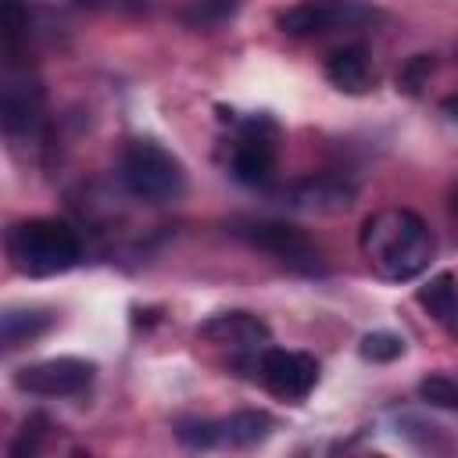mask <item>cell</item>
Masks as SVG:
<instances>
[{
	"instance_id": "1",
	"label": "cell",
	"mask_w": 458,
	"mask_h": 458,
	"mask_svg": "<svg viewBox=\"0 0 458 458\" xmlns=\"http://www.w3.org/2000/svg\"><path fill=\"white\" fill-rule=\"evenodd\" d=\"M361 250L383 279L404 283L429 268L433 261V233L429 225L408 208H386L365 218L361 225Z\"/></svg>"
},
{
	"instance_id": "2",
	"label": "cell",
	"mask_w": 458,
	"mask_h": 458,
	"mask_svg": "<svg viewBox=\"0 0 458 458\" xmlns=\"http://www.w3.org/2000/svg\"><path fill=\"white\" fill-rule=\"evenodd\" d=\"M7 258L21 276L47 279V276H61V272L75 268L82 258V243L68 222L25 218V222L11 225V233H7Z\"/></svg>"
},
{
	"instance_id": "3",
	"label": "cell",
	"mask_w": 458,
	"mask_h": 458,
	"mask_svg": "<svg viewBox=\"0 0 458 458\" xmlns=\"http://www.w3.org/2000/svg\"><path fill=\"white\" fill-rule=\"evenodd\" d=\"M118 175H122V186L136 200H147V204L175 200L186 190L182 165L161 143H154V140H132L125 147V154H122Z\"/></svg>"
},
{
	"instance_id": "4",
	"label": "cell",
	"mask_w": 458,
	"mask_h": 458,
	"mask_svg": "<svg viewBox=\"0 0 458 458\" xmlns=\"http://www.w3.org/2000/svg\"><path fill=\"white\" fill-rule=\"evenodd\" d=\"M233 236L247 240L250 247L279 258L283 265L297 268V272H322V261H318V247L290 222H276V218H236L229 225Z\"/></svg>"
},
{
	"instance_id": "5",
	"label": "cell",
	"mask_w": 458,
	"mask_h": 458,
	"mask_svg": "<svg viewBox=\"0 0 458 458\" xmlns=\"http://www.w3.org/2000/svg\"><path fill=\"white\" fill-rule=\"evenodd\" d=\"M254 376L283 401H301L311 394L318 383V361L304 351H279V347H261L254 361Z\"/></svg>"
},
{
	"instance_id": "6",
	"label": "cell",
	"mask_w": 458,
	"mask_h": 458,
	"mask_svg": "<svg viewBox=\"0 0 458 458\" xmlns=\"http://www.w3.org/2000/svg\"><path fill=\"white\" fill-rule=\"evenodd\" d=\"M369 18L372 11L358 0H301L279 14V29L286 36H322L336 29H354Z\"/></svg>"
},
{
	"instance_id": "7",
	"label": "cell",
	"mask_w": 458,
	"mask_h": 458,
	"mask_svg": "<svg viewBox=\"0 0 458 458\" xmlns=\"http://www.w3.org/2000/svg\"><path fill=\"white\" fill-rule=\"evenodd\" d=\"M97 365L86 361V358H47V361H36V365H25L14 372V386L18 390H29L36 397H72L79 390L89 386Z\"/></svg>"
},
{
	"instance_id": "8",
	"label": "cell",
	"mask_w": 458,
	"mask_h": 458,
	"mask_svg": "<svg viewBox=\"0 0 458 458\" xmlns=\"http://www.w3.org/2000/svg\"><path fill=\"white\" fill-rule=\"evenodd\" d=\"M197 333L208 344H218V347H229V351H247V354L268 347V336H272L268 326L250 311H222V315L208 318Z\"/></svg>"
},
{
	"instance_id": "9",
	"label": "cell",
	"mask_w": 458,
	"mask_h": 458,
	"mask_svg": "<svg viewBox=\"0 0 458 458\" xmlns=\"http://www.w3.org/2000/svg\"><path fill=\"white\" fill-rule=\"evenodd\" d=\"M233 175L247 186H258L272 175L276 168V147H272V136L261 132V118L250 122V129L240 136V143L233 147V161H229Z\"/></svg>"
},
{
	"instance_id": "10",
	"label": "cell",
	"mask_w": 458,
	"mask_h": 458,
	"mask_svg": "<svg viewBox=\"0 0 458 458\" xmlns=\"http://www.w3.org/2000/svg\"><path fill=\"white\" fill-rule=\"evenodd\" d=\"M351 186L333 179V175H318V179H301L293 186L283 190L286 204L293 208H304V211H340L351 204Z\"/></svg>"
},
{
	"instance_id": "11",
	"label": "cell",
	"mask_w": 458,
	"mask_h": 458,
	"mask_svg": "<svg viewBox=\"0 0 458 458\" xmlns=\"http://www.w3.org/2000/svg\"><path fill=\"white\" fill-rule=\"evenodd\" d=\"M0 114L7 132H21L39 114V86L29 79H7L0 93Z\"/></svg>"
},
{
	"instance_id": "12",
	"label": "cell",
	"mask_w": 458,
	"mask_h": 458,
	"mask_svg": "<svg viewBox=\"0 0 458 458\" xmlns=\"http://www.w3.org/2000/svg\"><path fill=\"white\" fill-rule=\"evenodd\" d=\"M326 79L347 93H361L369 86V57L365 47H340L326 61Z\"/></svg>"
},
{
	"instance_id": "13",
	"label": "cell",
	"mask_w": 458,
	"mask_h": 458,
	"mask_svg": "<svg viewBox=\"0 0 458 458\" xmlns=\"http://www.w3.org/2000/svg\"><path fill=\"white\" fill-rule=\"evenodd\" d=\"M419 304L444 326L458 329V283L451 272L433 276L426 286H419Z\"/></svg>"
},
{
	"instance_id": "14",
	"label": "cell",
	"mask_w": 458,
	"mask_h": 458,
	"mask_svg": "<svg viewBox=\"0 0 458 458\" xmlns=\"http://www.w3.org/2000/svg\"><path fill=\"white\" fill-rule=\"evenodd\" d=\"M50 326H54V315H50V311L7 308V311H4V344H7V347H18V344H25V340L43 336Z\"/></svg>"
},
{
	"instance_id": "15",
	"label": "cell",
	"mask_w": 458,
	"mask_h": 458,
	"mask_svg": "<svg viewBox=\"0 0 458 458\" xmlns=\"http://www.w3.org/2000/svg\"><path fill=\"white\" fill-rule=\"evenodd\" d=\"M218 426H222V440L236 444V447H250L272 433V419L265 411H233Z\"/></svg>"
},
{
	"instance_id": "16",
	"label": "cell",
	"mask_w": 458,
	"mask_h": 458,
	"mask_svg": "<svg viewBox=\"0 0 458 458\" xmlns=\"http://www.w3.org/2000/svg\"><path fill=\"white\" fill-rule=\"evenodd\" d=\"M419 397L429 404V408H444V411H454L458 408V383L451 376H426L419 383Z\"/></svg>"
},
{
	"instance_id": "17",
	"label": "cell",
	"mask_w": 458,
	"mask_h": 458,
	"mask_svg": "<svg viewBox=\"0 0 458 458\" xmlns=\"http://www.w3.org/2000/svg\"><path fill=\"white\" fill-rule=\"evenodd\" d=\"M401 354H404V340L397 333L376 329L361 340V358H369V361H397Z\"/></svg>"
},
{
	"instance_id": "18",
	"label": "cell",
	"mask_w": 458,
	"mask_h": 458,
	"mask_svg": "<svg viewBox=\"0 0 458 458\" xmlns=\"http://www.w3.org/2000/svg\"><path fill=\"white\" fill-rule=\"evenodd\" d=\"M175 437L190 447H215V444H222V426L211 419H190V422L175 426Z\"/></svg>"
},
{
	"instance_id": "19",
	"label": "cell",
	"mask_w": 458,
	"mask_h": 458,
	"mask_svg": "<svg viewBox=\"0 0 458 458\" xmlns=\"http://www.w3.org/2000/svg\"><path fill=\"white\" fill-rule=\"evenodd\" d=\"M25 29H29V7L21 0H4V39H7V50L18 47Z\"/></svg>"
},
{
	"instance_id": "20",
	"label": "cell",
	"mask_w": 458,
	"mask_h": 458,
	"mask_svg": "<svg viewBox=\"0 0 458 458\" xmlns=\"http://www.w3.org/2000/svg\"><path fill=\"white\" fill-rule=\"evenodd\" d=\"M429 72H433V57H429V54H415V57L401 68L397 86H401L404 93H419V89H422V82L429 79Z\"/></svg>"
},
{
	"instance_id": "21",
	"label": "cell",
	"mask_w": 458,
	"mask_h": 458,
	"mask_svg": "<svg viewBox=\"0 0 458 458\" xmlns=\"http://www.w3.org/2000/svg\"><path fill=\"white\" fill-rule=\"evenodd\" d=\"M444 111H447V114H451V118H458V93H454V97H447V100H444Z\"/></svg>"
},
{
	"instance_id": "22",
	"label": "cell",
	"mask_w": 458,
	"mask_h": 458,
	"mask_svg": "<svg viewBox=\"0 0 458 458\" xmlns=\"http://www.w3.org/2000/svg\"><path fill=\"white\" fill-rule=\"evenodd\" d=\"M451 215H454V222H458V186L451 190Z\"/></svg>"
},
{
	"instance_id": "23",
	"label": "cell",
	"mask_w": 458,
	"mask_h": 458,
	"mask_svg": "<svg viewBox=\"0 0 458 458\" xmlns=\"http://www.w3.org/2000/svg\"><path fill=\"white\" fill-rule=\"evenodd\" d=\"M75 4H79V7H100L104 0H75Z\"/></svg>"
}]
</instances>
